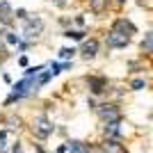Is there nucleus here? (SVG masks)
<instances>
[{
  "label": "nucleus",
  "instance_id": "15",
  "mask_svg": "<svg viewBox=\"0 0 153 153\" xmlns=\"http://www.w3.org/2000/svg\"><path fill=\"white\" fill-rule=\"evenodd\" d=\"M76 48H59V59H64V62H66V59H73L76 57Z\"/></svg>",
  "mask_w": 153,
  "mask_h": 153
},
{
  "label": "nucleus",
  "instance_id": "9",
  "mask_svg": "<svg viewBox=\"0 0 153 153\" xmlns=\"http://www.w3.org/2000/svg\"><path fill=\"white\" fill-rule=\"evenodd\" d=\"M101 135L108 140H123V128L121 121H110V123H101Z\"/></svg>",
  "mask_w": 153,
  "mask_h": 153
},
{
  "label": "nucleus",
  "instance_id": "3",
  "mask_svg": "<svg viewBox=\"0 0 153 153\" xmlns=\"http://www.w3.org/2000/svg\"><path fill=\"white\" fill-rule=\"evenodd\" d=\"M44 30H46V21L41 19V16H37V14H30V16L23 21V37H25L27 41L39 39L44 34Z\"/></svg>",
  "mask_w": 153,
  "mask_h": 153
},
{
  "label": "nucleus",
  "instance_id": "17",
  "mask_svg": "<svg viewBox=\"0 0 153 153\" xmlns=\"http://www.w3.org/2000/svg\"><path fill=\"white\" fill-rule=\"evenodd\" d=\"M30 14H27V9H16V21H25Z\"/></svg>",
  "mask_w": 153,
  "mask_h": 153
},
{
  "label": "nucleus",
  "instance_id": "8",
  "mask_svg": "<svg viewBox=\"0 0 153 153\" xmlns=\"http://www.w3.org/2000/svg\"><path fill=\"white\" fill-rule=\"evenodd\" d=\"M16 23V9L7 0H0V27H14Z\"/></svg>",
  "mask_w": 153,
  "mask_h": 153
},
{
  "label": "nucleus",
  "instance_id": "16",
  "mask_svg": "<svg viewBox=\"0 0 153 153\" xmlns=\"http://www.w3.org/2000/svg\"><path fill=\"white\" fill-rule=\"evenodd\" d=\"M9 153H25L23 151V142H14L12 146H9Z\"/></svg>",
  "mask_w": 153,
  "mask_h": 153
},
{
  "label": "nucleus",
  "instance_id": "6",
  "mask_svg": "<svg viewBox=\"0 0 153 153\" xmlns=\"http://www.w3.org/2000/svg\"><path fill=\"white\" fill-rule=\"evenodd\" d=\"M96 149L101 153H130L128 146L123 144V140H108V137H101V142L96 144Z\"/></svg>",
  "mask_w": 153,
  "mask_h": 153
},
{
  "label": "nucleus",
  "instance_id": "12",
  "mask_svg": "<svg viewBox=\"0 0 153 153\" xmlns=\"http://www.w3.org/2000/svg\"><path fill=\"white\" fill-rule=\"evenodd\" d=\"M85 34H87L85 30H73V27H69V30H64V32H62V37H66V39H76V41H82Z\"/></svg>",
  "mask_w": 153,
  "mask_h": 153
},
{
  "label": "nucleus",
  "instance_id": "7",
  "mask_svg": "<svg viewBox=\"0 0 153 153\" xmlns=\"http://www.w3.org/2000/svg\"><path fill=\"white\" fill-rule=\"evenodd\" d=\"M98 48H101V41H98V39L96 37H85L82 39V44H80V57L82 59H87V62H89V59H94L96 55H98Z\"/></svg>",
  "mask_w": 153,
  "mask_h": 153
},
{
  "label": "nucleus",
  "instance_id": "5",
  "mask_svg": "<svg viewBox=\"0 0 153 153\" xmlns=\"http://www.w3.org/2000/svg\"><path fill=\"white\" fill-rule=\"evenodd\" d=\"M85 85H87V91L91 96H105L110 91V80L105 76H98V73L87 76L85 78Z\"/></svg>",
  "mask_w": 153,
  "mask_h": 153
},
{
  "label": "nucleus",
  "instance_id": "20",
  "mask_svg": "<svg viewBox=\"0 0 153 153\" xmlns=\"http://www.w3.org/2000/svg\"><path fill=\"white\" fill-rule=\"evenodd\" d=\"M57 153H66V144H62V146L57 149Z\"/></svg>",
  "mask_w": 153,
  "mask_h": 153
},
{
  "label": "nucleus",
  "instance_id": "4",
  "mask_svg": "<svg viewBox=\"0 0 153 153\" xmlns=\"http://www.w3.org/2000/svg\"><path fill=\"white\" fill-rule=\"evenodd\" d=\"M96 117H98V121L101 123H110V121H121L123 119V112L121 108L117 105V103H101V105H96Z\"/></svg>",
  "mask_w": 153,
  "mask_h": 153
},
{
  "label": "nucleus",
  "instance_id": "18",
  "mask_svg": "<svg viewBox=\"0 0 153 153\" xmlns=\"http://www.w3.org/2000/svg\"><path fill=\"white\" fill-rule=\"evenodd\" d=\"M51 2H53V5H57V7H64L69 0H51Z\"/></svg>",
  "mask_w": 153,
  "mask_h": 153
},
{
  "label": "nucleus",
  "instance_id": "11",
  "mask_svg": "<svg viewBox=\"0 0 153 153\" xmlns=\"http://www.w3.org/2000/svg\"><path fill=\"white\" fill-rule=\"evenodd\" d=\"M110 7V0H89V12L94 16H103Z\"/></svg>",
  "mask_w": 153,
  "mask_h": 153
},
{
  "label": "nucleus",
  "instance_id": "2",
  "mask_svg": "<svg viewBox=\"0 0 153 153\" xmlns=\"http://www.w3.org/2000/svg\"><path fill=\"white\" fill-rule=\"evenodd\" d=\"M27 128H30V135L34 137V140H39V142H46V140H51L53 135H55V123L51 121V117H48V114L32 117Z\"/></svg>",
  "mask_w": 153,
  "mask_h": 153
},
{
  "label": "nucleus",
  "instance_id": "14",
  "mask_svg": "<svg viewBox=\"0 0 153 153\" xmlns=\"http://www.w3.org/2000/svg\"><path fill=\"white\" fill-rule=\"evenodd\" d=\"M130 89H133V91L146 89V80H144V78H135V80H130Z\"/></svg>",
  "mask_w": 153,
  "mask_h": 153
},
{
  "label": "nucleus",
  "instance_id": "21",
  "mask_svg": "<svg viewBox=\"0 0 153 153\" xmlns=\"http://www.w3.org/2000/svg\"><path fill=\"white\" fill-rule=\"evenodd\" d=\"M117 2H119V5H123V2H126V0H117Z\"/></svg>",
  "mask_w": 153,
  "mask_h": 153
},
{
  "label": "nucleus",
  "instance_id": "13",
  "mask_svg": "<svg viewBox=\"0 0 153 153\" xmlns=\"http://www.w3.org/2000/svg\"><path fill=\"white\" fill-rule=\"evenodd\" d=\"M142 53H146V55H153V32L144 34V41H142Z\"/></svg>",
  "mask_w": 153,
  "mask_h": 153
},
{
  "label": "nucleus",
  "instance_id": "1",
  "mask_svg": "<svg viewBox=\"0 0 153 153\" xmlns=\"http://www.w3.org/2000/svg\"><path fill=\"white\" fill-rule=\"evenodd\" d=\"M133 34H137V27H135L133 21H128L126 16H119V19L112 21V25L108 30V37H105V46L108 48H126L130 41H133Z\"/></svg>",
  "mask_w": 153,
  "mask_h": 153
},
{
  "label": "nucleus",
  "instance_id": "10",
  "mask_svg": "<svg viewBox=\"0 0 153 153\" xmlns=\"http://www.w3.org/2000/svg\"><path fill=\"white\" fill-rule=\"evenodd\" d=\"M64 144H66V153H94L96 151V144L85 142V140H69Z\"/></svg>",
  "mask_w": 153,
  "mask_h": 153
},
{
  "label": "nucleus",
  "instance_id": "19",
  "mask_svg": "<svg viewBox=\"0 0 153 153\" xmlns=\"http://www.w3.org/2000/svg\"><path fill=\"white\" fill-rule=\"evenodd\" d=\"M34 151H37V153H46V151H44V146H41V144H34Z\"/></svg>",
  "mask_w": 153,
  "mask_h": 153
}]
</instances>
